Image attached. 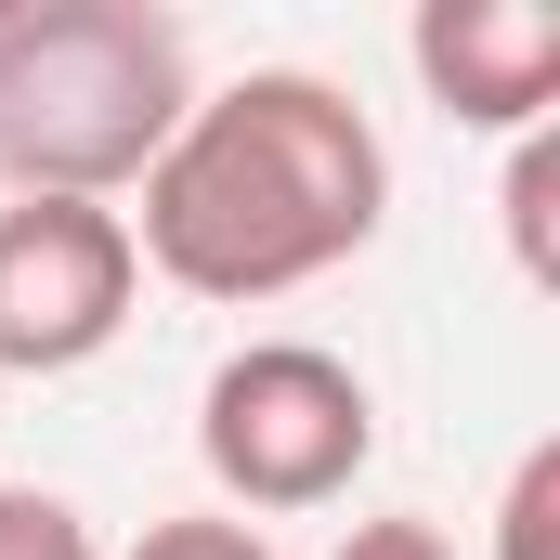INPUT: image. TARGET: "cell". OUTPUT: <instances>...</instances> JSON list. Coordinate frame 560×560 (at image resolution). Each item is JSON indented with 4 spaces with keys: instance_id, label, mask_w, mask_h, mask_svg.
I'll return each instance as SVG.
<instances>
[{
    "instance_id": "9c48e42d",
    "label": "cell",
    "mask_w": 560,
    "mask_h": 560,
    "mask_svg": "<svg viewBox=\"0 0 560 560\" xmlns=\"http://www.w3.org/2000/svg\"><path fill=\"white\" fill-rule=\"evenodd\" d=\"M131 560H275L235 509H196V522H143V548Z\"/></svg>"
},
{
    "instance_id": "30bf717a",
    "label": "cell",
    "mask_w": 560,
    "mask_h": 560,
    "mask_svg": "<svg viewBox=\"0 0 560 560\" xmlns=\"http://www.w3.org/2000/svg\"><path fill=\"white\" fill-rule=\"evenodd\" d=\"M326 560H456V548H443L430 522H352V535H339Z\"/></svg>"
},
{
    "instance_id": "277c9868",
    "label": "cell",
    "mask_w": 560,
    "mask_h": 560,
    "mask_svg": "<svg viewBox=\"0 0 560 560\" xmlns=\"http://www.w3.org/2000/svg\"><path fill=\"white\" fill-rule=\"evenodd\" d=\"M143 300V248L131 209L92 196H13L0 209V365L13 378H66L92 365Z\"/></svg>"
},
{
    "instance_id": "52a82bcc",
    "label": "cell",
    "mask_w": 560,
    "mask_h": 560,
    "mask_svg": "<svg viewBox=\"0 0 560 560\" xmlns=\"http://www.w3.org/2000/svg\"><path fill=\"white\" fill-rule=\"evenodd\" d=\"M495 560H560V443H535L495 495Z\"/></svg>"
},
{
    "instance_id": "6da1fadb",
    "label": "cell",
    "mask_w": 560,
    "mask_h": 560,
    "mask_svg": "<svg viewBox=\"0 0 560 560\" xmlns=\"http://www.w3.org/2000/svg\"><path fill=\"white\" fill-rule=\"evenodd\" d=\"M131 248L183 300H287L392 222V143L313 66H248L183 105L170 156L131 183Z\"/></svg>"
},
{
    "instance_id": "8992f818",
    "label": "cell",
    "mask_w": 560,
    "mask_h": 560,
    "mask_svg": "<svg viewBox=\"0 0 560 560\" xmlns=\"http://www.w3.org/2000/svg\"><path fill=\"white\" fill-rule=\"evenodd\" d=\"M509 261L535 287H560V131L509 143Z\"/></svg>"
},
{
    "instance_id": "7a4b0ae2",
    "label": "cell",
    "mask_w": 560,
    "mask_h": 560,
    "mask_svg": "<svg viewBox=\"0 0 560 560\" xmlns=\"http://www.w3.org/2000/svg\"><path fill=\"white\" fill-rule=\"evenodd\" d=\"M196 105V52L156 0H0V170L13 196L118 209Z\"/></svg>"
},
{
    "instance_id": "3957f363",
    "label": "cell",
    "mask_w": 560,
    "mask_h": 560,
    "mask_svg": "<svg viewBox=\"0 0 560 560\" xmlns=\"http://www.w3.org/2000/svg\"><path fill=\"white\" fill-rule=\"evenodd\" d=\"M196 456L235 509H326L352 495V469L378 456V405L339 352L313 339H248L209 365L196 392Z\"/></svg>"
},
{
    "instance_id": "5b68a950",
    "label": "cell",
    "mask_w": 560,
    "mask_h": 560,
    "mask_svg": "<svg viewBox=\"0 0 560 560\" xmlns=\"http://www.w3.org/2000/svg\"><path fill=\"white\" fill-rule=\"evenodd\" d=\"M405 52H418L430 105L456 118V131H548L560 105V13L548 0H430L418 26H405Z\"/></svg>"
},
{
    "instance_id": "ba28073f",
    "label": "cell",
    "mask_w": 560,
    "mask_h": 560,
    "mask_svg": "<svg viewBox=\"0 0 560 560\" xmlns=\"http://www.w3.org/2000/svg\"><path fill=\"white\" fill-rule=\"evenodd\" d=\"M0 560H105V548H92V522H79L66 495H39V482H0Z\"/></svg>"
}]
</instances>
